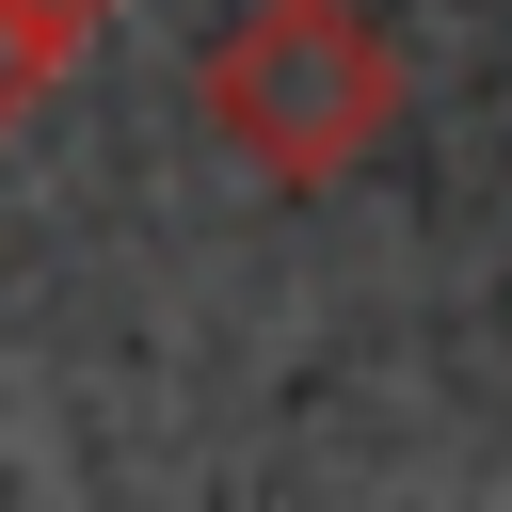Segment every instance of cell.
<instances>
[{
	"label": "cell",
	"mask_w": 512,
	"mask_h": 512,
	"mask_svg": "<svg viewBox=\"0 0 512 512\" xmlns=\"http://www.w3.org/2000/svg\"><path fill=\"white\" fill-rule=\"evenodd\" d=\"M192 96H208V144H224L240 176L320 192V176H352V160L400 128V48H384L368 0H240V16L208 32Z\"/></svg>",
	"instance_id": "obj_1"
},
{
	"label": "cell",
	"mask_w": 512,
	"mask_h": 512,
	"mask_svg": "<svg viewBox=\"0 0 512 512\" xmlns=\"http://www.w3.org/2000/svg\"><path fill=\"white\" fill-rule=\"evenodd\" d=\"M96 16H112V0H0V112H32V96L80 64Z\"/></svg>",
	"instance_id": "obj_2"
}]
</instances>
